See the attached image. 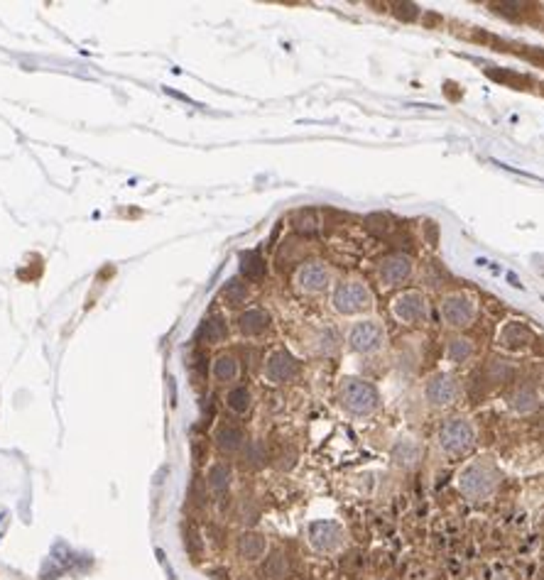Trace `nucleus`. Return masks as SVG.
<instances>
[{
    "instance_id": "obj_1",
    "label": "nucleus",
    "mask_w": 544,
    "mask_h": 580,
    "mask_svg": "<svg viewBox=\"0 0 544 580\" xmlns=\"http://www.w3.org/2000/svg\"><path fill=\"white\" fill-rule=\"evenodd\" d=\"M500 482L498 470L493 468L486 460H476V463H468L464 470L459 473V490L464 497L473 500V502H483L488 500L495 492Z\"/></svg>"
},
{
    "instance_id": "obj_2",
    "label": "nucleus",
    "mask_w": 544,
    "mask_h": 580,
    "mask_svg": "<svg viewBox=\"0 0 544 580\" xmlns=\"http://www.w3.org/2000/svg\"><path fill=\"white\" fill-rule=\"evenodd\" d=\"M338 402L348 414L356 416H371L378 407H380V397L378 390L358 377H346L338 387Z\"/></svg>"
},
{
    "instance_id": "obj_3",
    "label": "nucleus",
    "mask_w": 544,
    "mask_h": 580,
    "mask_svg": "<svg viewBox=\"0 0 544 580\" xmlns=\"http://www.w3.org/2000/svg\"><path fill=\"white\" fill-rule=\"evenodd\" d=\"M334 309H336L341 316H356V313H363L368 309H373V291L363 285V282H356V279H348L334 289Z\"/></svg>"
},
{
    "instance_id": "obj_4",
    "label": "nucleus",
    "mask_w": 544,
    "mask_h": 580,
    "mask_svg": "<svg viewBox=\"0 0 544 580\" xmlns=\"http://www.w3.org/2000/svg\"><path fill=\"white\" fill-rule=\"evenodd\" d=\"M439 448L449 456H461L476 441V431H473L471 421L466 419H449L446 424L439 429Z\"/></svg>"
},
{
    "instance_id": "obj_5",
    "label": "nucleus",
    "mask_w": 544,
    "mask_h": 580,
    "mask_svg": "<svg viewBox=\"0 0 544 580\" xmlns=\"http://www.w3.org/2000/svg\"><path fill=\"white\" fill-rule=\"evenodd\" d=\"M348 348L360 355H373L385 346V328L378 321H358L348 328Z\"/></svg>"
},
{
    "instance_id": "obj_6",
    "label": "nucleus",
    "mask_w": 544,
    "mask_h": 580,
    "mask_svg": "<svg viewBox=\"0 0 544 580\" xmlns=\"http://www.w3.org/2000/svg\"><path fill=\"white\" fill-rule=\"evenodd\" d=\"M424 397H426V402L432 404L434 409H446V407H451V404L459 402L461 382L456 379V375L439 372L426 382Z\"/></svg>"
},
{
    "instance_id": "obj_7",
    "label": "nucleus",
    "mask_w": 544,
    "mask_h": 580,
    "mask_svg": "<svg viewBox=\"0 0 544 580\" xmlns=\"http://www.w3.org/2000/svg\"><path fill=\"white\" fill-rule=\"evenodd\" d=\"M442 316L451 328H468L476 321V302L468 294H446L442 299Z\"/></svg>"
},
{
    "instance_id": "obj_8",
    "label": "nucleus",
    "mask_w": 544,
    "mask_h": 580,
    "mask_svg": "<svg viewBox=\"0 0 544 580\" xmlns=\"http://www.w3.org/2000/svg\"><path fill=\"white\" fill-rule=\"evenodd\" d=\"M412 272H415V263H412L410 255H402V252H393V255L382 257L380 265H378V277H380V282L385 287L402 285V282H407L412 277Z\"/></svg>"
},
{
    "instance_id": "obj_9",
    "label": "nucleus",
    "mask_w": 544,
    "mask_h": 580,
    "mask_svg": "<svg viewBox=\"0 0 544 580\" xmlns=\"http://www.w3.org/2000/svg\"><path fill=\"white\" fill-rule=\"evenodd\" d=\"M309 542L316 551L331 553L343 546V529L331 519H316L309 524Z\"/></svg>"
},
{
    "instance_id": "obj_10",
    "label": "nucleus",
    "mask_w": 544,
    "mask_h": 580,
    "mask_svg": "<svg viewBox=\"0 0 544 580\" xmlns=\"http://www.w3.org/2000/svg\"><path fill=\"white\" fill-rule=\"evenodd\" d=\"M393 316L402 324L426 321V299L420 291H402L393 299Z\"/></svg>"
},
{
    "instance_id": "obj_11",
    "label": "nucleus",
    "mask_w": 544,
    "mask_h": 580,
    "mask_svg": "<svg viewBox=\"0 0 544 580\" xmlns=\"http://www.w3.org/2000/svg\"><path fill=\"white\" fill-rule=\"evenodd\" d=\"M299 372V363L287 350H275L265 363V377L275 385H285L290 379H294Z\"/></svg>"
},
{
    "instance_id": "obj_12",
    "label": "nucleus",
    "mask_w": 544,
    "mask_h": 580,
    "mask_svg": "<svg viewBox=\"0 0 544 580\" xmlns=\"http://www.w3.org/2000/svg\"><path fill=\"white\" fill-rule=\"evenodd\" d=\"M329 269L321 263H307L304 267H299L297 272V285L307 294H321L329 287Z\"/></svg>"
},
{
    "instance_id": "obj_13",
    "label": "nucleus",
    "mask_w": 544,
    "mask_h": 580,
    "mask_svg": "<svg viewBox=\"0 0 544 580\" xmlns=\"http://www.w3.org/2000/svg\"><path fill=\"white\" fill-rule=\"evenodd\" d=\"M390 456H393V460L400 465V468H415V465L422 460V456H424V448L420 446V441H415L410 436H404V438H398V441H395Z\"/></svg>"
},
{
    "instance_id": "obj_14",
    "label": "nucleus",
    "mask_w": 544,
    "mask_h": 580,
    "mask_svg": "<svg viewBox=\"0 0 544 580\" xmlns=\"http://www.w3.org/2000/svg\"><path fill=\"white\" fill-rule=\"evenodd\" d=\"M238 328L246 335H260L270 328V313L263 309H248L246 313H241L238 318Z\"/></svg>"
},
{
    "instance_id": "obj_15",
    "label": "nucleus",
    "mask_w": 544,
    "mask_h": 580,
    "mask_svg": "<svg viewBox=\"0 0 544 580\" xmlns=\"http://www.w3.org/2000/svg\"><path fill=\"white\" fill-rule=\"evenodd\" d=\"M530 341H532V333H530L522 324H508L503 328V333H500V343H503L508 350H520V348H525Z\"/></svg>"
},
{
    "instance_id": "obj_16",
    "label": "nucleus",
    "mask_w": 544,
    "mask_h": 580,
    "mask_svg": "<svg viewBox=\"0 0 544 580\" xmlns=\"http://www.w3.org/2000/svg\"><path fill=\"white\" fill-rule=\"evenodd\" d=\"M265 548H268L265 536L252 534V531H248V534H243L241 539H238V553H241L246 561H258V558H263Z\"/></svg>"
},
{
    "instance_id": "obj_17",
    "label": "nucleus",
    "mask_w": 544,
    "mask_h": 580,
    "mask_svg": "<svg viewBox=\"0 0 544 580\" xmlns=\"http://www.w3.org/2000/svg\"><path fill=\"white\" fill-rule=\"evenodd\" d=\"M476 353V346H473L471 338H464V335H454L449 343H446V357L451 363H468Z\"/></svg>"
},
{
    "instance_id": "obj_18",
    "label": "nucleus",
    "mask_w": 544,
    "mask_h": 580,
    "mask_svg": "<svg viewBox=\"0 0 544 580\" xmlns=\"http://www.w3.org/2000/svg\"><path fill=\"white\" fill-rule=\"evenodd\" d=\"M216 443L224 453H238L246 443V436L236 426H221L219 434H216Z\"/></svg>"
},
{
    "instance_id": "obj_19",
    "label": "nucleus",
    "mask_w": 544,
    "mask_h": 580,
    "mask_svg": "<svg viewBox=\"0 0 544 580\" xmlns=\"http://www.w3.org/2000/svg\"><path fill=\"white\" fill-rule=\"evenodd\" d=\"M226 335H228V328H226L224 321L216 316V318H208V321H204L202 328H199V333H197V338H199V341H204V343H219V341H224Z\"/></svg>"
},
{
    "instance_id": "obj_20",
    "label": "nucleus",
    "mask_w": 544,
    "mask_h": 580,
    "mask_svg": "<svg viewBox=\"0 0 544 580\" xmlns=\"http://www.w3.org/2000/svg\"><path fill=\"white\" fill-rule=\"evenodd\" d=\"M238 360L233 355H221L213 360V377L219 382H233L238 377Z\"/></svg>"
},
{
    "instance_id": "obj_21",
    "label": "nucleus",
    "mask_w": 544,
    "mask_h": 580,
    "mask_svg": "<svg viewBox=\"0 0 544 580\" xmlns=\"http://www.w3.org/2000/svg\"><path fill=\"white\" fill-rule=\"evenodd\" d=\"M510 404H512L515 412L527 414V412H534V409L539 407V397H537V392L530 390V387H520V390L510 397Z\"/></svg>"
},
{
    "instance_id": "obj_22",
    "label": "nucleus",
    "mask_w": 544,
    "mask_h": 580,
    "mask_svg": "<svg viewBox=\"0 0 544 580\" xmlns=\"http://www.w3.org/2000/svg\"><path fill=\"white\" fill-rule=\"evenodd\" d=\"M208 487L211 492H226L230 487V480H233V473L226 463H216L211 470H208Z\"/></svg>"
},
{
    "instance_id": "obj_23",
    "label": "nucleus",
    "mask_w": 544,
    "mask_h": 580,
    "mask_svg": "<svg viewBox=\"0 0 544 580\" xmlns=\"http://www.w3.org/2000/svg\"><path fill=\"white\" fill-rule=\"evenodd\" d=\"M287 573H290V561H287V556L282 551H275L265 564V575L270 580H285Z\"/></svg>"
},
{
    "instance_id": "obj_24",
    "label": "nucleus",
    "mask_w": 544,
    "mask_h": 580,
    "mask_svg": "<svg viewBox=\"0 0 544 580\" xmlns=\"http://www.w3.org/2000/svg\"><path fill=\"white\" fill-rule=\"evenodd\" d=\"M241 272L246 279H260L265 274V263L258 252H246L241 255Z\"/></svg>"
},
{
    "instance_id": "obj_25",
    "label": "nucleus",
    "mask_w": 544,
    "mask_h": 580,
    "mask_svg": "<svg viewBox=\"0 0 544 580\" xmlns=\"http://www.w3.org/2000/svg\"><path fill=\"white\" fill-rule=\"evenodd\" d=\"M226 402H228V407L233 409L236 414H243V412L250 409V392H248L246 387H236V390L228 392Z\"/></svg>"
},
{
    "instance_id": "obj_26",
    "label": "nucleus",
    "mask_w": 544,
    "mask_h": 580,
    "mask_svg": "<svg viewBox=\"0 0 544 580\" xmlns=\"http://www.w3.org/2000/svg\"><path fill=\"white\" fill-rule=\"evenodd\" d=\"M224 296L228 299V304H233V306H238V304L246 302L248 296V287L243 285V282H238V279H230L228 285H226L224 289Z\"/></svg>"
},
{
    "instance_id": "obj_27",
    "label": "nucleus",
    "mask_w": 544,
    "mask_h": 580,
    "mask_svg": "<svg viewBox=\"0 0 544 580\" xmlns=\"http://www.w3.org/2000/svg\"><path fill=\"white\" fill-rule=\"evenodd\" d=\"M316 218L312 211H299L297 218H294V228L299 230V233H314L316 230Z\"/></svg>"
},
{
    "instance_id": "obj_28",
    "label": "nucleus",
    "mask_w": 544,
    "mask_h": 580,
    "mask_svg": "<svg viewBox=\"0 0 544 580\" xmlns=\"http://www.w3.org/2000/svg\"><path fill=\"white\" fill-rule=\"evenodd\" d=\"M490 377H493V382H503V379L510 377V368H508V363L495 360V363L490 365Z\"/></svg>"
},
{
    "instance_id": "obj_29",
    "label": "nucleus",
    "mask_w": 544,
    "mask_h": 580,
    "mask_svg": "<svg viewBox=\"0 0 544 580\" xmlns=\"http://www.w3.org/2000/svg\"><path fill=\"white\" fill-rule=\"evenodd\" d=\"M495 580H508V578H505V575H498V578H495Z\"/></svg>"
}]
</instances>
